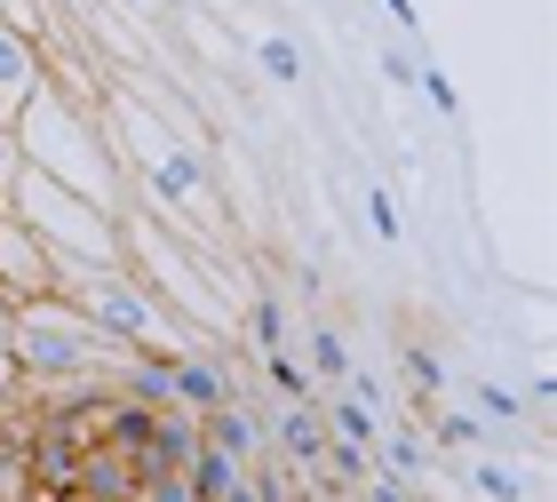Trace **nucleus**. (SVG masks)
I'll use <instances>...</instances> for the list:
<instances>
[{
    "label": "nucleus",
    "mask_w": 557,
    "mask_h": 502,
    "mask_svg": "<svg viewBox=\"0 0 557 502\" xmlns=\"http://www.w3.org/2000/svg\"><path fill=\"white\" fill-rule=\"evenodd\" d=\"M40 9H48V16H57V9H81V0H40Z\"/></svg>",
    "instance_id": "obj_32"
},
{
    "label": "nucleus",
    "mask_w": 557,
    "mask_h": 502,
    "mask_svg": "<svg viewBox=\"0 0 557 502\" xmlns=\"http://www.w3.org/2000/svg\"><path fill=\"white\" fill-rule=\"evenodd\" d=\"M9 351H16L24 383H72V375H112V383H120V367L136 359L128 343H112L96 319L72 311L64 295H33V304H16Z\"/></svg>",
    "instance_id": "obj_4"
},
{
    "label": "nucleus",
    "mask_w": 557,
    "mask_h": 502,
    "mask_svg": "<svg viewBox=\"0 0 557 502\" xmlns=\"http://www.w3.org/2000/svg\"><path fill=\"white\" fill-rule=\"evenodd\" d=\"M0 431H9V415H0Z\"/></svg>",
    "instance_id": "obj_34"
},
{
    "label": "nucleus",
    "mask_w": 557,
    "mask_h": 502,
    "mask_svg": "<svg viewBox=\"0 0 557 502\" xmlns=\"http://www.w3.org/2000/svg\"><path fill=\"white\" fill-rule=\"evenodd\" d=\"M359 208H367V223H374V240L398 247V208H391V192H383V184H367V192H359Z\"/></svg>",
    "instance_id": "obj_24"
},
{
    "label": "nucleus",
    "mask_w": 557,
    "mask_h": 502,
    "mask_svg": "<svg viewBox=\"0 0 557 502\" xmlns=\"http://www.w3.org/2000/svg\"><path fill=\"white\" fill-rule=\"evenodd\" d=\"M256 64L271 72L278 88H295V81H302V48H295L287 33H263V40H256Z\"/></svg>",
    "instance_id": "obj_17"
},
{
    "label": "nucleus",
    "mask_w": 557,
    "mask_h": 502,
    "mask_svg": "<svg viewBox=\"0 0 557 502\" xmlns=\"http://www.w3.org/2000/svg\"><path fill=\"white\" fill-rule=\"evenodd\" d=\"M359 494H367V502H414V487H398L391 470H367V479H359Z\"/></svg>",
    "instance_id": "obj_27"
},
{
    "label": "nucleus",
    "mask_w": 557,
    "mask_h": 502,
    "mask_svg": "<svg viewBox=\"0 0 557 502\" xmlns=\"http://www.w3.org/2000/svg\"><path fill=\"white\" fill-rule=\"evenodd\" d=\"M374 64H383V81L414 88V57H407V48H374Z\"/></svg>",
    "instance_id": "obj_28"
},
{
    "label": "nucleus",
    "mask_w": 557,
    "mask_h": 502,
    "mask_svg": "<svg viewBox=\"0 0 557 502\" xmlns=\"http://www.w3.org/2000/svg\"><path fill=\"white\" fill-rule=\"evenodd\" d=\"M343 367H350L343 335H335V328H311V383H319V391H326V383H343Z\"/></svg>",
    "instance_id": "obj_18"
},
{
    "label": "nucleus",
    "mask_w": 557,
    "mask_h": 502,
    "mask_svg": "<svg viewBox=\"0 0 557 502\" xmlns=\"http://www.w3.org/2000/svg\"><path fill=\"white\" fill-rule=\"evenodd\" d=\"M414 88L430 96V112H438V120H462V96H454L446 64H422V57H414Z\"/></svg>",
    "instance_id": "obj_19"
},
{
    "label": "nucleus",
    "mask_w": 557,
    "mask_h": 502,
    "mask_svg": "<svg viewBox=\"0 0 557 502\" xmlns=\"http://www.w3.org/2000/svg\"><path fill=\"white\" fill-rule=\"evenodd\" d=\"M0 287L16 295V304H33V295H57V256L24 232V223L0 208Z\"/></svg>",
    "instance_id": "obj_8"
},
{
    "label": "nucleus",
    "mask_w": 557,
    "mask_h": 502,
    "mask_svg": "<svg viewBox=\"0 0 557 502\" xmlns=\"http://www.w3.org/2000/svg\"><path fill=\"white\" fill-rule=\"evenodd\" d=\"M136 502H191V487L175 470H160V479H136Z\"/></svg>",
    "instance_id": "obj_26"
},
{
    "label": "nucleus",
    "mask_w": 557,
    "mask_h": 502,
    "mask_svg": "<svg viewBox=\"0 0 557 502\" xmlns=\"http://www.w3.org/2000/svg\"><path fill=\"white\" fill-rule=\"evenodd\" d=\"M128 9H151V0H128Z\"/></svg>",
    "instance_id": "obj_33"
},
{
    "label": "nucleus",
    "mask_w": 557,
    "mask_h": 502,
    "mask_svg": "<svg viewBox=\"0 0 557 502\" xmlns=\"http://www.w3.org/2000/svg\"><path fill=\"white\" fill-rule=\"evenodd\" d=\"M407 391L414 399H438L446 391V359H438V351H422V343L407 351Z\"/></svg>",
    "instance_id": "obj_23"
},
{
    "label": "nucleus",
    "mask_w": 557,
    "mask_h": 502,
    "mask_svg": "<svg viewBox=\"0 0 557 502\" xmlns=\"http://www.w3.org/2000/svg\"><path fill=\"white\" fill-rule=\"evenodd\" d=\"M48 81H57V72H48V48L0 16V128H16V112L33 105Z\"/></svg>",
    "instance_id": "obj_7"
},
{
    "label": "nucleus",
    "mask_w": 557,
    "mask_h": 502,
    "mask_svg": "<svg viewBox=\"0 0 557 502\" xmlns=\"http://www.w3.org/2000/svg\"><path fill=\"white\" fill-rule=\"evenodd\" d=\"M247 335H256L263 359H271V351H287V304H278V295H256V304H247Z\"/></svg>",
    "instance_id": "obj_16"
},
{
    "label": "nucleus",
    "mask_w": 557,
    "mask_h": 502,
    "mask_svg": "<svg viewBox=\"0 0 557 502\" xmlns=\"http://www.w3.org/2000/svg\"><path fill=\"white\" fill-rule=\"evenodd\" d=\"M0 208H9L48 256H64V264H128V247H120V216L88 208V199L64 192V184H48L40 168H16Z\"/></svg>",
    "instance_id": "obj_5"
},
{
    "label": "nucleus",
    "mask_w": 557,
    "mask_h": 502,
    "mask_svg": "<svg viewBox=\"0 0 557 502\" xmlns=\"http://www.w3.org/2000/svg\"><path fill=\"white\" fill-rule=\"evenodd\" d=\"M414 423H422V439L438 446V455H486V423L462 415V407H446V399H414Z\"/></svg>",
    "instance_id": "obj_12"
},
{
    "label": "nucleus",
    "mask_w": 557,
    "mask_h": 502,
    "mask_svg": "<svg viewBox=\"0 0 557 502\" xmlns=\"http://www.w3.org/2000/svg\"><path fill=\"white\" fill-rule=\"evenodd\" d=\"M263 431H271V455L287 463L302 487H319V463H326V415H319V399H278V407L263 415Z\"/></svg>",
    "instance_id": "obj_6"
},
{
    "label": "nucleus",
    "mask_w": 557,
    "mask_h": 502,
    "mask_svg": "<svg viewBox=\"0 0 557 502\" xmlns=\"http://www.w3.org/2000/svg\"><path fill=\"white\" fill-rule=\"evenodd\" d=\"M470 399H478V423H518L525 415V399L510 383H470Z\"/></svg>",
    "instance_id": "obj_22"
},
{
    "label": "nucleus",
    "mask_w": 557,
    "mask_h": 502,
    "mask_svg": "<svg viewBox=\"0 0 557 502\" xmlns=\"http://www.w3.org/2000/svg\"><path fill=\"white\" fill-rule=\"evenodd\" d=\"M215 502H278V494H271V487H263V470H247V479H239V487H232V494H215Z\"/></svg>",
    "instance_id": "obj_29"
},
{
    "label": "nucleus",
    "mask_w": 557,
    "mask_h": 502,
    "mask_svg": "<svg viewBox=\"0 0 557 502\" xmlns=\"http://www.w3.org/2000/svg\"><path fill=\"white\" fill-rule=\"evenodd\" d=\"M120 247H128V271L151 287V304L160 311H184L199 335H208L215 351L232 343V328H239V304L223 295V280L208 264H199V247L191 240H175V232H160L151 216H120Z\"/></svg>",
    "instance_id": "obj_3"
},
{
    "label": "nucleus",
    "mask_w": 557,
    "mask_h": 502,
    "mask_svg": "<svg viewBox=\"0 0 557 502\" xmlns=\"http://www.w3.org/2000/svg\"><path fill=\"white\" fill-rule=\"evenodd\" d=\"M319 415H326V439H343V446H374V439H383V415L359 407V399H343L335 383L319 391Z\"/></svg>",
    "instance_id": "obj_13"
},
{
    "label": "nucleus",
    "mask_w": 557,
    "mask_h": 502,
    "mask_svg": "<svg viewBox=\"0 0 557 502\" xmlns=\"http://www.w3.org/2000/svg\"><path fill=\"white\" fill-rule=\"evenodd\" d=\"M343 399H359V407H374V415H391V391H383V375H374V367H359V359H350L343 367V383H335Z\"/></svg>",
    "instance_id": "obj_20"
},
{
    "label": "nucleus",
    "mask_w": 557,
    "mask_h": 502,
    "mask_svg": "<svg viewBox=\"0 0 557 502\" xmlns=\"http://www.w3.org/2000/svg\"><path fill=\"white\" fill-rule=\"evenodd\" d=\"M24 407V367H16V351L0 343V415H16Z\"/></svg>",
    "instance_id": "obj_25"
},
{
    "label": "nucleus",
    "mask_w": 557,
    "mask_h": 502,
    "mask_svg": "<svg viewBox=\"0 0 557 502\" xmlns=\"http://www.w3.org/2000/svg\"><path fill=\"white\" fill-rule=\"evenodd\" d=\"M16 160L24 168H40L48 184H64V192H81L88 208H104V216H128V175H120L112 160V144H104V120H96V96H72L48 81L33 105L16 112Z\"/></svg>",
    "instance_id": "obj_2"
},
{
    "label": "nucleus",
    "mask_w": 557,
    "mask_h": 502,
    "mask_svg": "<svg viewBox=\"0 0 557 502\" xmlns=\"http://www.w3.org/2000/svg\"><path fill=\"white\" fill-rule=\"evenodd\" d=\"M383 16L398 24V33H422V16H414V0H383Z\"/></svg>",
    "instance_id": "obj_30"
},
{
    "label": "nucleus",
    "mask_w": 557,
    "mask_h": 502,
    "mask_svg": "<svg viewBox=\"0 0 557 502\" xmlns=\"http://www.w3.org/2000/svg\"><path fill=\"white\" fill-rule=\"evenodd\" d=\"M263 375H271V391H278V399H319V383H311V367H295L287 351H271V359H263Z\"/></svg>",
    "instance_id": "obj_21"
},
{
    "label": "nucleus",
    "mask_w": 557,
    "mask_h": 502,
    "mask_svg": "<svg viewBox=\"0 0 557 502\" xmlns=\"http://www.w3.org/2000/svg\"><path fill=\"white\" fill-rule=\"evenodd\" d=\"M9 319H16V295L0 287V343H9Z\"/></svg>",
    "instance_id": "obj_31"
},
{
    "label": "nucleus",
    "mask_w": 557,
    "mask_h": 502,
    "mask_svg": "<svg viewBox=\"0 0 557 502\" xmlns=\"http://www.w3.org/2000/svg\"><path fill=\"white\" fill-rule=\"evenodd\" d=\"M199 439H208V446H223V455H232V463H247V470H256V463L271 455V431H263V415L247 407V399H223L215 415H199Z\"/></svg>",
    "instance_id": "obj_9"
},
{
    "label": "nucleus",
    "mask_w": 557,
    "mask_h": 502,
    "mask_svg": "<svg viewBox=\"0 0 557 502\" xmlns=\"http://www.w3.org/2000/svg\"><path fill=\"white\" fill-rule=\"evenodd\" d=\"M367 455H374V470H391L398 487H438V455H430L422 423H398V431H383Z\"/></svg>",
    "instance_id": "obj_10"
},
{
    "label": "nucleus",
    "mask_w": 557,
    "mask_h": 502,
    "mask_svg": "<svg viewBox=\"0 0 557 502\" xmlns=\"http://www.w3.org/2000/svg\"><path fill=\"white\" fill-rule=\"evenodd\" d=\"M247 479V463H232V455H223V446H208V439H199V455L184 463V487H191V502H215V494H232Z\"/></svg>",
    "instance_id": "obj_14"
},
{
    "label": "nucleus",
    "mask_w": 557,
    "mask_h": 502,
    "mask_svg": "<svg viewBox=\"0 0 557 502\" xmlns=\"http://www.w3.org/2000/svg\"><path fill=\"white\" fill-rule=\"evenodd\" d=\"M462 463H470V487L486 502H534V479H525L518 463H502L494 446H486V455H462Z\"/></svg>",
    "instance_id": "obj_15"
},
{
    "label": "nucleus",
    "mask_w": 557,
    "mask_h": 502,
    "mask_svg": "<svg viewBox=\"0 0 557 502\" xmlns=\"http://www.w3.org/2000/svg\"><path fill=\"white\" fill-rule=\"evenodd\" d=\"M136 479H144V470H136L128 446L88 439V446H81V479H72V487H81L88 502H120V494H136Z\"/></svg>",
    "instance_id": "obj_11"
},
{
    "label": "nucleus",
    "mask_w": 557,
    "mask_h": 502,
    "mask_svg": "<svg viewBox=\"0 0 557 502\" xmlns=\"http://www.w3.org/2000/svg\"><path fill=\"white\" fill-rule=\"evenodd\" d=\"M120 502H136V494H120Z\"/></svg>",
    "instance_id": "obj_35"
},
{
    "label": "nucleus",
    "mask_w": 557,
    "mask_h": 502,
    "mask_svg": "<svg viewBox=\"0 0 557 502\" xmlns=\"http://www.w3.org/2000/svg\"><path fill=\"white\" fill-rule=\"evenodd\" d=\"M96 120H104V144H112V160H120V175L136 168V192H151V223L160 232H175V240H199V232H215L223 223V208H215V168H208V152L175 128V120H160L144 105V96H96Z\"/></svg>",
    "instance_id": "obj_1"
}]
</instances>
